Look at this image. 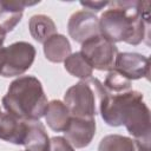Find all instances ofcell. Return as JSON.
<instances>
[{
    "label": "cell",
    "instance_id": "6da1fadb",
    "mask_svg": "<svg viewBox=\"0 0 151 151\" xmlns=\"http://www.w3.org/2000/svg\"><path fill=\"white\" fill-rule=\"evenodd\" d=\"M97 99L101 119L109 126L124 125L127 132L140 144L150 145V110L139 91L129 90L122 93H110L98 78H90Z\"/></svg>",
    "mask_w": 151,
    "mask_h": 151
},
{
    "label": "cell",
    "instance_id": "7a4b0ae2",
    "mask_svg": "<svg viewBox=\"0 0 151 151\" xmlns=\"http://www.w3.org/2000/svg\"><path fill=\"white\" fill-rule=\"evenodd\" d=\"M111 6L99 18V31L109 41L139 45L145 41L149 45L150 24L139 13L138 1H112Z\"/></svg>",
    "mask_w": 151,
    "mask_h": 151
},
{
    "label": "cell",
    "instance_id": "3957f363",
    "mask_svg": "<svg viewBox=\"0 0 151 151\" xmlns=\"http://www.w3.org/2000/svg\"><path fill=\"white\" fill-rule=\"evenodd\" d=\"M1 104L6 112L24 120L34 122L45 116L48 100L38 78L21 76L9 84Z\"/></svg>",
    "mask_w": 151,
    "mask_h": 151
},
{
    "label": "cell",
    "instance_id": "277c9868",
    "mask_svg": "<svg viewBox=\"0 0 151 151\" xmlns=\"http://www.w3.org/2000/svg\"><path fill=\"white\" fill-rule=\"evenodd\" d=\"M35 48L27 41H17L0 47V76L4 78L24 74L34 63Z\"/></svg>",
    "mask_w": 151,
    "mask_h": 151
},
{
    "label": "cell",
    "instance_id": "5b68a950",
    "mask_svg": "<svg viewBox=\"0 0 151 151\" xmlns=\"http://www.w3.org/2000/svg\"><path fill=\"white\" fill-rule=\"evenodd\" d=\"M97 96L88 80H80L67 88L64 104L72 117L94 118L97 114Z\"/></svg>",
    "mask_w": 151,
    "mask_h": 151
},
{
    "label": "cell",
    "instance_id": "8992f818",
    "mask_svg": "<svg viewBox=\"0 0 151 151\" xmlns=\"http://www.w3.org/2000/svg\"><path fill=\"white\" fill-rule=\"evenodd\" d=\"M80 52L90 63L91 67L98 71H111L116 55L119 53L116 44L109 41L103 35L93 37L81 44Z\"/></svg>",
    "mask_w": 151,
    "mask_h": 151
},
{
    "label": "cell",
    "instance_id": "52a82bcc",
    "mask_svg": "<svg viewBox=\"0 0 151 151\" xmlns=\"http://www.w3.org/2000/svg\"><path fill=\"white\" fill-rule=\"evenodd\" d=\"M68 35L78 44H83L86 40L100 35L99 31V18L91 11H78L74 12L67 22Z\"/></svg>",
    "mask_w": 151,
    "mask_h": 151
},
{
    "label": "cell",
    "instance_id": "ba28073f",
    "mask_svg": "<svg viewBox=\"0 0 151 151\" xmlns=\"http://www.w3.org/2000/svg\"><path fill=\"white\" fill-rule=\"evenodd\" d=\"M113 70L118 71L129 80L140 78L149 79L150 61L149 58L136 52H120L116 55Z\"/></svg>",
    "mask_w": 151,
    "mask_h": 151
},
{
    "label": "cell",
    "instance_id": "9c48e42d",
    "mask_svg": "<svg viewBox=\"0 0 151 151\" xmlns=\"http://www.w3.org/2000/svg\"><path fill=\"white\" fill-rule=\"evenodd\" d=\"M94 118H78L71 117L64 136L74 149H84L88 146L96 134Z\"/></svg>",
    "mask_w": 151,
    "mask_h": 151
},
{
    "label": "cell",
    "instance_id": "30bf717a",
    "mask_svg": "<svg viewBox=\"0 0 151 151\" xmlns=\"http://www.w3.org/2000/svg\"><path fill=\"white\" fill-rule=\"evenodd\" d=\"M28 131V122L0 111V139L14 145H24Z\"/></svg>",
    "mask_w": 151,
    "mask_h": 151
},
{
    "label": "cell",
    "instance_id": "8fae6325",
    "mask_svg": "<svg viewBox=\"0 0 151 151\" xmlns=\"http://www.w3.org/2000/svg\"><path fill=\"white\" fill-rule=\"evenodd\" d=\"M37 4H39V1H0V27L6 33L13 31L21 21L25 7Z\"/></svg>",
    "mask_w": 151,
    "mask_h": 151
},
{
    "label": "cell",
    "instance_id": "7c38bea8",
    "mask_svg": "<svg viewBox=\"0 0 151 151\" xmlns=\"http://www.w3.org/2000/svg\"><path fill=\"white\" fill-rule=\"evenodd\" d=\"M72 53L70 40L63 34H53L44 42V54L51 63H64Z\"/></svg>",
    "mask_w": 151,
    "mask_h": 151
},
{
    "label": "cell",
    "instance_id": "4fadbf2b",
    "mask_svg": "<svg viewBox=\"0 0 151 151\" xmlns=\"http://www.w3.org/2000/svg\"><path fill=\"white\" fill-rule=\"evenodd\" d=\"M44 117L50 129L55 132H64L72 116L64 101L54 99L48 101V106Z\"/></svg>",
    "mask_w": 151,
    "mask_h": 151
},
{
    "label": "cell",
    "instance_id": "5bb4252c",
    "mask_svg": "<svg viewBox=\"0 0 151 151\" xmlns=\"http://www.w3.org/2000/svg\"><path fill=\"white\" fill-rule=\"evenodd\" d=\"M50 137L40 120L28 122V131L24 143L25 151H48Z\"/></svg>",
    "mask_w": 151,
    "mask_h": 151
},
{
    "label": "cell",
    "instance_id": "9a60e30c",
    "mask_svg": "<svg viewBox=\"0 0 151 151\" xmlns=\"http://www.w3.org/2000/svg\"><path fill=\"white\" fill-rule=\"evenodd\" d=\"M28 29L32 38L41 44L57 33V26L54 21L46 14L32 15L28 21Z\"/></svg>",
    "mask_w": 151,
    "mask_h": 151
},
{
    "label": "cell",
    "instance_id": "2e32d148",
    "mask_svg": "<svg viewBox=\"0 0 151 151\" xmlns=\"http://www.w3.org/2000/svg\"><path fill=\"white\" fill-rule=\"evenodd\" d=\"M138 140L122 134H107L98 145V151H138Z\"/></svg>",
    "mask_w": 151,
    "mask_h": 151
},
{
    "label": "cell",
    "instance_id": "e0dca14e",
    "mask_svg": "<svg viewBox=\"0 0 151 151\" xmlns=\"http://www.w3.org/2000/svg\"><path fill=\"white\" fill-rule=\"evenodd\" d=\"M64 67L71 76L79 78L81 80L90 79L93 73V68L91 67L90 63L86 60V58L83 55L80 51L71 53L64 61Z\"/></svg>",
    "mask_w": 151,
    "mask_h": 151
},
{
    "label": "cell",
    "instance_id": "ac0fdd59",
    "mask_svg": "<svg viewBox=\"0 0 151 151\" xmlns=\"http://www.w3.org/2000/svg\"><path fill=\"white\" fill-rule=\"evenodd\" d=\"M103 85L110 93H122L131 90V80L125 78L116 70L109 71Z\"/></svg>",
    "mask_w": 151,
    "mask_h": 151
},
{
    "label": "cell",
    "instance_id": "d6986e66",
    "mask_svg": "<svg viewBox=\"0 0 151 151\" xmlns=\"http://www.w3.org/2000/svg\"><path fill=\"white\" fill-rule=\"evenodd\" d=\"M48 151H74V147L67 142L65 137H52L50 138Z\"/></svg>",
    "mask_w": 151,
    "mask_h": 151
},
{
    "label": "cell",
    "instance_id": "ffe728a7",
    "mask_svg": "<svg viewBox=\"0 0 151 151\" xmlns=\"http://www.w3.org/2000/svg\"><path fill=\"white\" fill-rule=\"evenodd\" d=\"M110 1H80V5L93 12H99L104 7L109 6Z\"/></svg>",
    "mask_w": 151,
    "mask_h": 151
},
{
    "label": "cell",
    "instance_id": "44dd1931",
    "mask_svg": "<svg viewBox=\"0 0 151 151\" xmlns=\"http://www.w3.org/2000/svg\"><path fill=\"white\" fill-rule=\"evenodd\" d=\"M6 32L0 27V47H2V45H4V41H5V39H6Z\"/></svg>",
    "mask_w": 151,
    "mask_h": 151
}]
</instances>
